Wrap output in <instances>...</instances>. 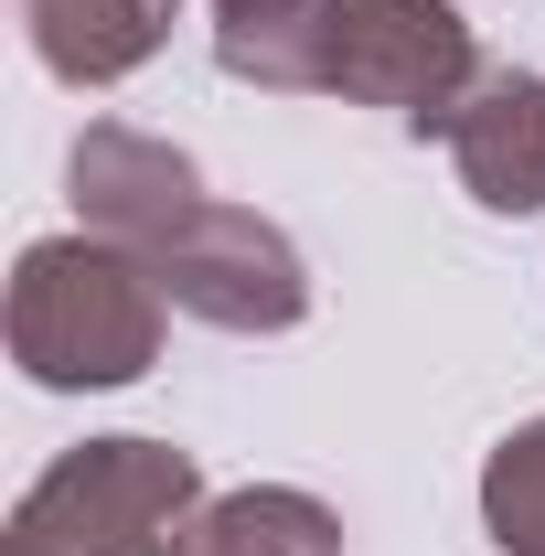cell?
I'll list each match as a JSON object with an SVG mask.
<instances>
[{
    "instance_id": "obj_1",
    "label": "cell",
    "mask_w": 545,
    "mask_h": 556,
    "mask_svg": "<svg viewBox=\"0 0 545 556\" xmlns=\"http://www.w3.org/2000/svg\"><path fill=\"white\" fill-rule=\"evenodd\" d=\"M161 311L172 289L150 257L107 247V236H43L11 268V364L54 396H97V386H139L161 364Z\"/></svg>"
},
{
    "instance_id": "obj_2",
    "label": "cell",
    "mask_w": 545,
    "mask_h": 556,
    "mask_svg": "<svg viewBox=\"0 0 545 556\" xmlns=\"http://www.w3.org/2000/svg\"><path fill=\"white\" fill-rule=\"evenodd\" d=\"M204 514V471L172 439H86L22 492L0 556H172Z\"/></svg>"
},
{
    "instance_id": "obj_3",
    "label": "cell",
    "mask_w": 545,
    "mask_h": 556,
    "mask_svg": "<svg viewBox=\"0 0 545 556\" xmlns=\"http://www.w3.org/2000/svg\"><path fill=\"white\" fill-rule=\"evenodd\" d=\"M481 86V43L449 0H321V97L385 108L417 139H449Z\"/></svg>"
},
{
    "instance_id": "obj_4",
    "label": "cell",
    "mask_w": 545,
    "mask_h": 556,
    "mask_svg": "<svg viewBox=\"0 0 545 556\" xmlns=\"http://www.w3.org/2000/svg\"><path fill=\"white\" fill-rule=\"evenodd\" d=\"M150 278L172 289V311H193L214 332H300L310 321V268L257 204H204L150 257Z\"/></svg>"
},
{
    "instance_id": "obj_5",
    "label": "cell",
    "mask_w": 545,
    "mask_h": 556,
    "mask_svg": "<svg viewBox=\"0 0 545 556\" xmlns=\"http://www.w3.org/2000/svg\"><path fill=\"white\" fill-rule=\"evenodd\" d=\"M65 193H75V225L107 236V247H129V257H161L214 204L193 150H172V139H150V129H118V118H97L65 150Z\"/></svg>"
},
{
    "instance_id": "obj_6",
    "label": "cell",
    "mask_w": 545,
    "mask_h": 556,
    "mask_svg": "<svg viewBox=\"0 0 545 556\" xmlns=\"http://www.w3.org/2000/svg\"><path fill=\"white\" fill-rule=\"evenodd\" d=\"M449 161L481 214H545V75L481 65V86L449 118Z\"/></svg>"
},
{
    "instance_id": "obj_7",
    "label": "cell",
    "mask_w": 545,
    "mask_h": 556,
    "mask_svg": "<svg viewBox=\"0 0 545 556\" xmlns=\"http://www.w3.org/2000/svg\"><path fill=\"white\" fill-rule=\"evenodd\" d=\"M22 33L43 75L65 86H118L172 43V0H22Z\"/></svg>"
},
{
    "instance_id": "obj_8",
    "label": "cell",
    "mask_w": 545,
    "mask_h": 556,
    "mask_svg": "<svg viewBox=\"0 0 545 556\" xmlns=\"http://www.w3.org/2000/svg\"><path fill=\"white\" fill-rule=\"evenodd\" d=\"M172 556H342V514L321 503V492L246 482V492H214L204 514L182 525Z\"/></svg>"
},
{
    "instance_id": "obj_9",
    "label": "cell",
    "mask_w": 545,
    "mask_h": 556,
    "mask_svg": "<svg viewBox=\"0 0 545 556\" xmlns=\"http://www.w3.org/2000/svg\"><path fill=\"white\" fill-rule=\"evenodd\" d=\"M214 65L268 97H321V0H214Z\"/></svg>"
},
{
    "instance_id": "obj_10",
    "label": "cell",
    "mask_w": 545,
    "mask_h": 556,
    "mask_svg": "<svg viewBox=\"0 0 545 556\" xmlns=\"http://www.w3.org/2000/svg\"><path fill=\"white\" fill-rule=\"evenodd\" d=\"M481 525H492L503 556H545V417H524L481 460Z\"/></svg>"
}]
</instances>
